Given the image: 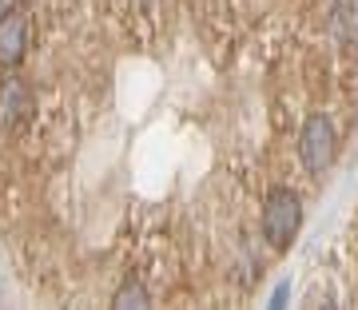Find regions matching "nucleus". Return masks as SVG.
Returning a JSON list of instances; mask_svg holds the SVG:
<instances>
[{"label":"nucleus","instance_id":"nucleus-1","mask_svg":"<svg viewBox=\"0 0 358 310\" xmlns=\"http://www.w3.org/2000/svg\"><path fill=\"white\" fill-rule=\"evenodd\" d=\"M299 227H303V199L291 187H275L263 199V239L275 251H287L294 243Z\"/></svg>","mask_w":358,"mask_h":310},{"label":"nucleus","instance_id":"nucleus-2","mask_svg":"<svg viewBox=\"0 0 358 310\" xmlns=\"http://www.w3.org/2000/svg\"><path fill=\"white\" fill-rule=\"evenodd\" d=\"M334 143H338V135H334L331 116L315 112V116L303 124V131H299V159H303V168H307L310 175H322V171L334 163Z\"/></svg>","mask_w":358,"mask_h":310},{"label":"nucleus","instance_id":"nucleus-3","mask_svg":"<svg viewBox=\"0 0 358 310\" xmlns=\"http://www.w3.org/2000/svg\"><path fill=\"white\" fill-rule=\"evenodd\" d=\"M28 52V16L24 8L0 13V68H16Z\"/></svg>","mask_w":358,"mask_h":310},{"label":"nucleus","instance_id":"nucleus-4","mask_svg":"<svg viewBox=\"0 0 358 310\" xmlns=\"http://www.w3.org/2000/svg\"><path fill=\"white\" fill-rule=\"evenodd\" d=\"M24 116H28V88L20 80H4V88H0V128L13 131Z\"/></svg>","mask_w":358,"mask_h":310},{"label":"nucleus","instance_id":"nucleus-5","mask_svg":"<svg viewBox=\"0 0 358 310\" xmlns=\"http://www.w3.org/2000/svg\"><path fill=\"white\" fill-rule=\"evenodd\" d=\"M331 36L338 40V44H358V0H334Z\"/></svg>","mask_w":358,"mask_h":310},{"label":"nucleus","instance_id":"nucleus-6","mask_svg":"<svg viewBox=\"0 0 358 310\" xmlns=\"http://www.w3.org/2000/svg\"><path fill=\"white\" fill-rule=\"evenodd\" d=\"M152 298H148V290H143L136 279H128V283L115 290V298H112V307H120V310H131V307H148Z\"/></svg>","mask_w":358,"mask_h":310}]
</instances>
